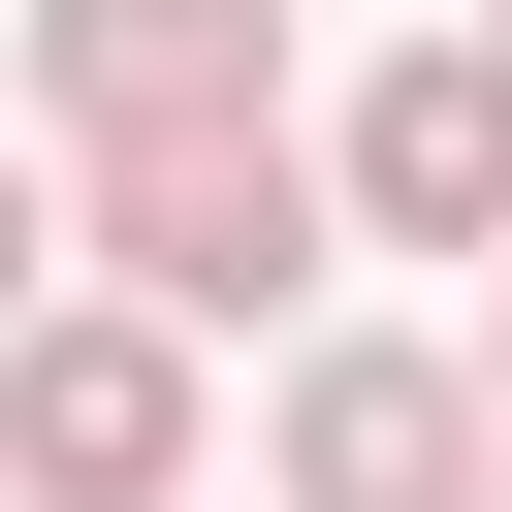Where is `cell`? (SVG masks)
Masks as SVG:
<instances>
[{"label": "cell", "mask_w": 512, "mask_h": 512, "mask_svg": "<svg viewBox=\"0 0 512 512\" xmlns=\"http://www.w3.org/2000/svg\"><path fill=\"white\" fill-rule=\"evenodd\" d=\"M64 224H96V288H160V320H288L320 224H352V160H320V128H160V160H64Z\"/></svg>", "instance_id": "cell-1"}, {"label": "cell", "mask_w": 512, "mask_h": 512, "mask_svg": "<svg viewBox=\"0 0 512 512\" xmlns=\"http://www.w3.org/2000/svg\"><path fill=\"white\" fill-rule=\"evenodd\" d=\"M288 512H512V384L416 352V320H320L288 352Z\"/></svg>", "instance_id": "cell-2"}, {"label": "cell", "mask_w": 512, "mask_h": 512, "mask_svg": "<svg viewBox=\"0 0 512 512\" xmlns=\"http://www.w3.org/2000/svg\"><path fill=\"white\" fill-rule=\"evenodd\" d=\"M320 160H352V224H384V256H512V32H416Z\"/></svg>", "instance_id": "cell-5"}, {"label": "cell", "mask_w": 512, "mask_h": 512, "mask_svg": "<svg viewBox=\"0 0 512 512\" xmlns=\"http://www.w3.org/2000/svg\"><path fill=\"white\" fill-rule=\"evenodd\" d=\"M0 448H32V512H192V320L160 288H64L32 384H0Z\"/></svg>", "instance_id": "cell-3"}, {"label": "cell", "mask_w": 512, "mask_h": 512, "mask_svg": "<svg viewBox=\"0 0 512 512\" xmlns=\"http://www.w3.org/2000/svg\"><path fill=\"white\" fill-rule=\"evenodd\" d=\"M480 384H512V256H480Z\"/></svg>", "instance_id": "cell-6"}, {"label": "cell", "mask_w": 512, "mask_h": 512, "mask_svg": "<svg viewBox=\"0 0 512 512\" xmlns=\"http://www.w3.org/2000/svg\"><path fill=\"white\" fill-rule=\"evenodd\" d=\"M32 96H64V160H160V128H288V32H256V0H32Z\"/></svg>", "instance_id": "cell-4"}, {"label": "cell", "mask_w": 512, "mask_h": 512, "mask_svg": "<svg viewBox=\"0 0 512 512\" xmlns=\"http://www.w3.org/2000/svg\"><path fill=\"white\" fill-rule=\"evenodd\" d=\"M448 32H512V0H448Z\"/></svg>", "instance_id": "cell-7"}]
</instances>
